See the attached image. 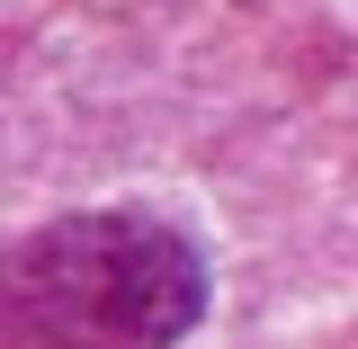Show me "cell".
Returning <instances> with one entry per match:
<instances>
[{
	"mask_svg": "<svg viewBox=\"0 0 358 349\" xmlns=\"http://www.w3.org/2000/svg\"><path fill=\"white\" fill-rule=\"evenodd\" d=\"M206 305L188 233L134 206H99L18 251V322L36 349H179Z\"/></svg>",
	"mask_w": 358,
	"mask_h": 349,
	"instance_id": "1",
	"label": "cell"
}]
</instances>
